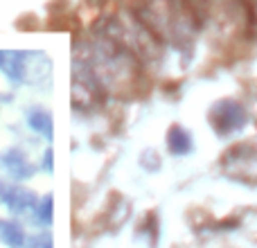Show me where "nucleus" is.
<instances>
[{"mask_svg":"<svg viewBox=\"0 0 257 248\" xmlns=\"http://www.w3.org/2000/svg\"><path fill=\"white\" fill-rule=\"evenodd\" d=\"M0 167H3L16 183L27 181V178L34 174V165H32L30 158H27L21 149H16V147H12V149L0 154Z\"/></svg>","mask_w":257,"mask_h":248,"instance_id":"20e7f679","label":"nucleus"},{"mask_svg":"<svg viewBox=\"0 0 257 248\" xmlns=\"http://www.w3.org/2000/svg\"><path fill=\"white\" fill-rule=\"evenodd\" d=\"M27 124L34 133L43 136L45 140H52L54 136V124H52V115H50L48 108H41V106H34L27 111Z\"/></svg>","mask_w":257,"mask_h":248,"instance_id":"423d86ee","label":"nucleus"},{"mask_svg":"<svg viewBox=\"0 0 257 248\" xmlns=\"http://www.w3.org/2000/svg\"><path fill=\"white\" fill-rule=\"evenodd\" d=\"M52 214H54V196L45 194L43 199H39V203H36L32 221L41 223V226H50V223H52Z\"/></svg>","mask_w":257,"mask_h":248,"instance_id":"6e6552de","label":"nucleus"},{"mask_svg":"<svg viewBox=\"0 0 257 248\" xmlns=\"http://www.w3.org/2000/svg\"><path fill=\"white\" fill-rule=\"evenodd\" d=\"M0 244L7 248H25L27 235L16 219H0Z\"/></svg>","mask_w":257,"mask_h":248,"instance_id":"39448f33","label":"nucleus"},{"mask_svg":"<svg viewBox=\"0 0 257 248\" xmlns=\"http://www.w3.org/2000/svg\"><path fill=\"white\" fill-rule=\"evenodd\" d=\"M34 54L14 52V50H0V72L12 81H25L30 75V63Z\"/></svg>","mask_w":257,"mask_h":248,"instance_id":"7ed1b4c3","label":"nucleus"},{"mask_svg":"<svg viewBox=\"0 0 257 248\" xmlns=\"http://www.w3.org/2000/svg\"><path fill=\"white\" fill-rule=\"evenodd\" d=\"M138 16L154 30L160 41L187 45L199 30V12L192 0H142Z\"/></svg>","mask_w":257,"mask_h":248,"instance_id":"f257e3e1","label":"nucleus"},{"mask_svg":"<svg viewBox=\"0 0 257 248\" xmlns=\"http://www.w3.org/2000/svg\"><path fill=\"white\" fill-rule=\"evenodd\" d=\"M212 124L217 127L219 133H232L246 124V111L241 104L226 99V102L217 104L212 111Z\"/></svg>","mask_w":257,"mask_h":248,"instance_id":"f03ea898","label":"nucleus"},{"mask_svg":"<svg viewBox=\"0 0 257 248\" xmlns=\"http://www.w3.org/2000/svg\"><path fill=\"white\" fill-rule=\"evenodd\" d=\"M25 248H54L52 235H48V232H39V235H34V237H27Z\"/></svg>","mask_w":257,"mask_h":248,"instance_id":"1a4fd4ad","label":"nucleus"},{"mask_svg":"<svg viewBox=\"0 0 257 248\" xmlns=\"http://www.w3.org/2000/svg\"><path fill=\"white\" fill-rule=\"evenodd\" d=\"M52 149H48L45 151V156H43V169L45 172H52Z\"/></svg>","mask_w":257,"mask_h":248,"instance_id":"9d476101","label":"nucleus"},{"mask_svg":"<svg viewBox=\"0 0 257 248\" xmlns=\"http://www.w3.org/2000/svg\"><path fill=\"white\" fill-rule=\"evenodd\" d=\"M167 145L172 154H187L192 149V138L183 127H172L167 133Z\"/></svg>","mask_w":257,"mask_h":248,"instance_id":"0eeeda50","label":"nucleus"}]
</instances>
